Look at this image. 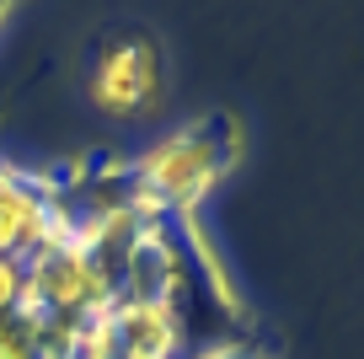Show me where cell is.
<instances>
[{
	"label": "cell",
	"instance_id": "6da1fadb",
	"mask_svg": "<svg viewBox=\"0 0 364 359\" xmlns=\"http://www.w3.org/2000/svg\"><path fill=\"white\" fill-rule=\"evenodd\" d=\"M236 156H241L236 118L209 113V118L182 124L177 135L156 140L124 177H129V193H134L156 220H161V214H177V225H193L198 204L230 177Z\"/></svg>",
	"mask_w": 364,
	"mask_h": 359
},
{
	"label": "cell",
	"instance_id": "7a4b0ae2",
	"mask_svg": "<svg viewBox=\"0 0 364 359\" xmlns=\"http://www.w3.org/2000/svg\"><path fill=\"white\" fill-rule=\"evenodd\" d=\"M118 295L124 290H118L113 269L65 225L27 258V316H38V322L91 333Z\"/></svg>",
	"mask_w": 364,
	"mask_h": 359
},
{
	"label": "cell",
	"instance_id": "3957f363",
	"mask_svg": "<svg viewBox=\"0 0 364 359\" xmlns=\"http://www.w3.org/2000/svg\"><path fill=\"white\" fill-rule=\"evenodd\" d=\"M86 97L107 118H156L166 102V54L145 27H113L97 38Z\"/></svg>",
	"mask_w": 364,
	"mask_h": 359
},
{
	"label": "cell",
	"instance_id": "277c9868",
	"mask_svg": "<svg viewBox=\"0 0 364 359\" xmlns=\"http://www.w3.org/2000/svg\"><path fill=\"white\" fill-rule=\"evenodd\" d=\"M59 225H65V199L43 177H27L0 161V258L27 263Z\"/></svg>",
	"mask_w": 364,
	"mask_h": 359
},
{
	"label": "cell",
	"instance_id": "5b68a950",
	"mask_svg": "<svg viewBox=\"0 0 364 359\" xmlns=\"http://www.w3.org/2000/svg\"><path fill=\"white\" fill-rule=\"evenodd\" d=\"M27 311V263L0 258V322H16Z\"/></svg>",
	"mask_w": 364,
	"mask_h": 359
},
{
	"label": "cell",
	"instance_id": "8992f818",
	"mask_svg": "<svg viewBox=\"0 0 364 359\" xmlns=\"http://www.w3.org/2000/svg\"><path fill=\"white\" fill-rule=\"evenodd\" d=\"M198 359H268L257 343H220V348H204Z\"/></svg>",
	"mask_w": 364,
	"mask_h": 359
},
{
	"label": "cell",
	"instance_id": "52a82bcc",
	"mask_svg": "<svg viewBox=\"0 0 364 359\" xmlns=\"http://www.w3.org/2000/svg\"><path fill=\"white\" fill-rule=\"evenodd\" d=\"M75 359H129V354H113V348L102 343V338H97V327H91L86 333V343H80V354Z\"/></svg>",
	"mask_w": 364,
	"mask_h": 359
}]
</instances>
